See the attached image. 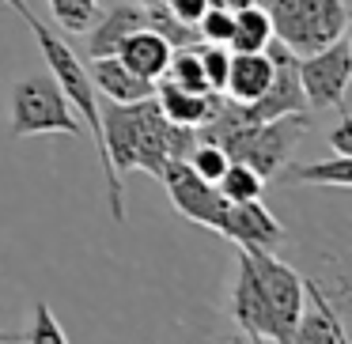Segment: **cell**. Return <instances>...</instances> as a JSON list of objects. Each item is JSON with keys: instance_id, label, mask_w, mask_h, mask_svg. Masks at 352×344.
I'll list each match as a JSON object with an SVG mask.
<instances>
[{"instance_id": "obj_16", "label": "cell", "mask_w": 352, "mask_h": 344, "mask_svg": "<svg viewBox=\"0 0 352 344\" xmlns=\"http://www.w3.org/2000/svg\"><path fill=\"white\" fill-rule=\"evenodd\" d=\"M280 182L292 185H337L349 190L352 185V155H337V159H322V163H284L280 167Z\"/></svg>"}, {"instance_id": "obj_28", "label": "cell", "mask_w": 352, "mask_h": 344, "mask_svg": "<svg viewBox=\"0 0 352 344\" xmlns=\"http://www.w3.org/2000/svg\"><path fill=\"white\" fill-rule=\"evenodd\" d=\"M254 344H276L273 336H254Z\"/></svg>"}, {"instance_id": "obj_18", "label": "cell", "mask_w": 352, "mask_h": 344, "mask_svg": "<svg viewBox=\"0 0 352 344\" xmlns=\"http://www.w3.org/2000/svg\"><path fill=\"white\" fill-rule=\"evenodd\" d=\"M160 80L182 87V91H212V87H208V80H205V72H201L197 42H193V46L175 49V54H170V61H167V72H163ZM160 80H155V84H160Z\"/></svg>"}, {"instance_id": "obj_10", "label": "cell", "mask_w": 352, "mask_h": 344, "mask_svg": "<svg viewBox=\"0 0 352 344\" xmlns=\"http://www.w3.org/2000/svg\"><path fill=\"white\" fill-rule=\"evenodd\" d=\"M155 102H160L163 117L170 125H182V129H201L205 122H212L223 106L220 91H182V87L160 80L155 84Z\"/></svg>"}, {"instance_id": "obj_20", "label": "cell", "mask_w": 352, "mask_h": 344, "mask_svg": "<svg viewBox=\"0 0 352 344\" xmlns=\"http://www.w3.org/2000/svg\"><path fill=\"white\" fill-rule=\"evenodd\" d=\"M50 16L69 34H84L102 12H99V0H50Z\"/></svg>"}, {"instance_id": "obj_25", "label": "cell", "mask_w": 352, "mask_h": 344, "mask_svg": "<svg viewBox=\"0 0 352 344\" xmlns=\"http://www.w3.org/2000/svg\"><path fill=\"white\" fill-rule=\"evenodd\" d=\"M167 4V12L175 19H182V23H197L201 16H205V8H208V0H163Z\"/></svg>"}, {"instance_id": "obj_8", "label": "cell", "mask_w": 352, "mask_h": 344, "mask_svg": "<svg viewBox=\"0 0 352 344\" xmlns=\"http://www.w3.org/2000/svg\"><path fill=\"white\" fill-rule=\"evenodd\" d=\"M223 238H231L235 246H261V250H273L284 242V227L276 223V216L269 212L261 200H243V205H228L220 220Z\"/></svg>"}, {"instance_id": "obj_1", "label": "cell", "mask_w": 352, "mask_h": 344, "mask_svg": "<svg viewBox=\"0 0 352 344\" xmlns=\"http://www.w3.org/2000/svg\"><path fill=\"white\" fill-rule=\"evenodd\" d=\"M99 129H102L99 163L102 174H107V200L114 223H125V185H122L125 170L140 167L160 178L170 159H186L190 148L197 144V133L170 125L155 99L110 102L107 110H99Z\"/></svg>"}, {"instance_id": "obj_3", "label": "cell", "mask_w": 352, "mask_h": 344, "mask_svg": "<svg viewBox=\"0 0 352 344\" xmlns=\"http://www.w3.org/2000/svg\"><path fill=\"white\" fill-rule=\"evenodd\" d=\"M261 8L273 23V38L296 57L318 54L349 31L344 0H261Z\"/></svg>"}, {"instance_id": "obj_11", "label": "cell", "mask_w": 352, "mask_h": 344, "mask_svg": "<svg viewBox=\"0 0 352 344\" xmlns=\"http://www.w3.org/2000/svg\"><path fill=\"white\" fill-rule=\"evenodd\" d=\"M148 27L144 4H118V8L102 12L91 27H87V57H114L118 46L129 38L133 31Z\"/></svg>"}, {"instance_id": "obj_29", "label": "cell", "mask_w": 352, "mask_h": 344, "mask_svg": "<svg viewBox=\"0 0 352 344\" xmlns=\"http://www.w3.org/2000/svg\"><path fill=\"white\" fill-rule=\"evenodd\" d=\"M140 4H163V0H140Z\"/></svg>"}, {"instance_id": "obj_7", "label": "cell", "mask_w": 352, "mask_h": 344, "mask_svg": "<svg viewBox=\"0 0 352 344\" xmlns=\"http://www.w3.org/2000/svg\"><path fill=\"white\" fill-rule=\"evenodd\" d=\"M160 182L167 185L170 200H175V208L186 216V220L201 223V227H220L223 212H228L231 200L223 197L220 190H216L212 182H205L201 174H193V167L186 159H170L167 167H163Z\"/></svg>"}, {"instance_id": "obj_15", "label": "cell", "mask_w": 352, "mask_h": 344, "mask_svg": "<svg viewBox=\"0 0 352 344\" xmlns=\"http://www.w3.org/2000/svg\"><path fill=\"white\" fill-rule=\"evenodd\" d=\"M269 80H273V65H269L265 49H261V54H231L228 80H223V91L220 95L228 102L246 106V102H254V99L265 95Z\"/></svg>"}, {"instance_id": "obj_2", "label": "cell", "mask_w": 352, "mask_h": 344, "mask_svg": "<svg viewBox=\"0 0 352 344\" xmlns=\"http://www.w3.org/2000/svg\"><path fill=\"white\" fill-rule=\"evenodd\" d=\"M307 129H311L307 110H296V114H280L258 125H235V129L220 133L212 144H220L231 163H246L261 182H269L292 159V152H296Z\"/></svg>"}, {"instance_id": "obj_9", "label": "cell", "mask_w": 352, "mask_h": 344, "mask_svg": "<svg viewBox=\"0 0 352 344\" xmlns=\"http://www.w3.org/2000/svg\"><path fill=\"white\" fill-rule=\"evenodd\" d=\"M239 250V246H235ZM231 314H235L239 329L246 336H269V310H265V295H261V280L254 273L246 250L235 253V288H231Z\"/></svg>"}, {"instance_id": "obj_21", "label": "cell", "mask_w": 352, "mask_h": 344, "mask_svg": "<svg viewBox=\"0 0 352 344\" xmlns=\"http://www.w3.org/2000/svg\"><path fill=\"white\" fill-rule=\"evenodd\" d=\"M186 163L193 167V174H201L205 182H220V174L228 170V152H223L220 144H212V140H197V144L190 148V155H186Z\"/></svg>"}, {"instance_id": "obj_5", "label": "cell", "mask_w": 352, "mask_h": 344, "mask_svg": "<svg viewBox=\"0 0 352 344\" xmlns=\"http://www.w3.org/2000/svg\"><path fill=\"white\" fill-rule=\"evenodd\" d=\"M246 250L254 273L261 280V295H265V310H269V336L276 344H288L292 333H296V321L303 314V276L292 265L273 257V250H261V246H239Z\"/></svg>"}, {"instance_id": "obj_26", "label": "cell", "mask_w": 352, "mask_h": 344, "mask_svg": "<svg viewBox=\"0 0 352 344\" xmlns=\"http://www.w3.org/2000/svg\"><path fill=\"white\" fill-rule=\"evenodd\" d=\"M329 144H333L337 155H352V122L349 117H341V125L329 133Z\"/></svg>"}, {"instance_id": "obj_13", "label": "cell", "mask_w": 352, "mask_h": 344, "mask_svg": "<svg viewBox=\"0 0 352 344\" xmlns=\"http://www.w3.org/2000/svg\"><path fill=\"white\" fill-rule=\"evenodd\" d=\"M303 291L311 299V310L299 314L296 321V333H292L288 344H341L344 341V325H341V314L333 310L326 295H322L318 284L303 280Z\"/></svg>"}, {"instance_id": "obj_24", "label": "cell", "mask_w": 352, "mask_h": 344, "mask_svg": "<svg viewBox=\"0 0 352 344\" xmlns=\"http://www.w3.org/2000/svg\"><path fill=\"white\" fill-rule=\"evenodd\" d=\"M197 57H201V72H205L208 87L212 91H223V80H228V61H231V49L223 46H201L197 42Z\"/></svg>"}, {"instance_id": "obj_14", "label": "cell", "mask_w": 352, "mask_h": 344, "mask_svg": "<svg viewBox=\"0 0 352 344\" xmlns=\"http://www.w3.org/2000/svg\"><path fill=\"white\" fill-rule=\"evenodd\" d=\"M170 42L163 38V34H155L152 27H140V31H133L129 38L118 46V61L125 65L129 72H137L140 80H160L163 72H167V61H170Z\"/></svg>"}, {"instance_id": "obj_4", "label": "cell", "mask_w": 352, "mask_h": 344, "mask_svg": "<svg viewBox=\"0 0 352 344\" xmlns=\"http://www.w3.org/2000/svg\"><path fill=\"white\" fill-rule=\"evenodd\" d=\"M42 133L80 137L84 125L72 114L54 76H23L12 87V137H42Z\"/></svg>"}, {"instance_id": "obj_19", "label": "cell", "mask_w": 352, "mask_h": 344, "mask_svg": "<svg viewBox=\"0 0 352 344\" xmlns=\"http://www.w3.org/2000/svg\"><path fill=\"white\" fill-rule=\"evenodd\" d=\"M216 190H220L223 197L231 200V205H243V200H261V190H265V182H261V178L254 174L246 163H228V170L220 174Z\"/></svg>"}, {"instance_id": "obj_6", "label": "cell", "mask_w": 352, "mask_h": 344, "mask_svg": "<svg viewBox=\"0 0 352 344\" xmlns=\"http://www.w3.org/2000/svg\"><path fill=\"white\" fill-rule=\"evenodd\" d=\"M352 80V42L341 34L337 42L322 46L318 54L299 57V87L303 102L314 110H341L344 114V91Z\"/></svg>"}, {"instance_id": "obj_23", "label": "cell", "mask_w": 352, "mask_h": 344, "mask_svg": "<svg viewBox=\"0 0 352 344\" xmlns=\"http://www.w3.org/2000/svg\"><path fill=\"white\" fill-rule=\"evenodd\" d=\"M23 344H69L61 321L54 318V310H50L46 303L34 306V321H31V329H27V341Z\"/></svg>"}, {"instance_id": "obj_17", "label": "cell", "mask_w": 352, "mask_h": 344, "mask_svg": "<svg viewBox=\"0 0 352 344\" xmlns=\"http://www.w3.org/2000/svg\"><path fill=\"white\" fill-rule=\"evenodd\" d=\"M231 54H261V49L269 46V38H273V23H269L265 8H258V4H243V8L231 12Z\"/></svg>"}, {"instance_id": "obj_12", "label": "cell", "mask_w": 352, "mask_h": 344, "mask_svg": "<svg viewBox=\"0 0 352 344\" xmlns=\"http://www.w3.org/2000/svg\"><path fill=\"white\" fill-rule=\"evenodd\" d=\"M87 76H91L95 91L107 102H144L155 99V84L152 80H140L137 72H129L118 57H95L87 65Z\"/></svg>"}, {"instance_id": "obj_22", "label": "cell", "mask_w": 352, "mask_h": 344, "mask_svg": "<svg viewBox=\"0 0 352 344\" xmlns=\"http://www.w3.org/2000/svg\"><path fill=\"white\" fill-rule=\"evenodd\" d=\"M231 8H220V4H208L205 16L197 19V42H208V46H228L231 42Z\"/></svg>"}, {"instance_id": "obj_27", "label": "cell", "mask_w": 352, "mask_h": 344, "mask_svg": "<svg viewBox=\"0 0 352 344\" xmlns=\"http://www.w3.org/2000/svg\"><path fill=\"white\" fill-rule=\"evenodd\" d=\"M27 341V333L19 329V333H8V329H0V344H23Z\"/></svg>"}]
</instances>
